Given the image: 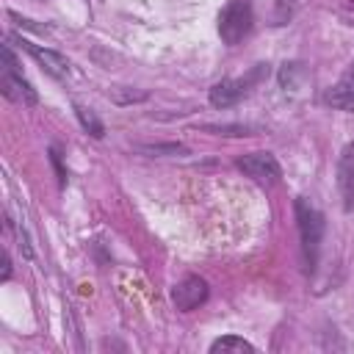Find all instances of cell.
I'll use <instances>...</instances> for the list:
<instances>
[{"label":"cell","mask_w":354,"mask_h":354,"mask_svg":"<svg viewBox=\"0 0 354 354\" xmlns=\"http://www.w3.org/2000/svg\"><path fill=\"white\" fill-rule=\"evenodd\" d=\"M296 218H299V232H301V249L307 257V266L313 268L318 260V249H321V238H324V216L307 205L304 199L296 202Z\"/></svg>","instance_id":"obj_1"},{"label":"cell","mask_w":354,"mask_h":354,"mask_svg":"<svg viewBox=\"0 0 354 354\" xmlns=\"http://www.w3.org/2000/svg\"><path fill=\"white\" fill-rule=\"evenodd\" d=\"M252 30V8L243 0L227 3V8L218 14V36L224 44H238Z\"/></svg>","instance_id":"obj_2"},{"label":"cell","mask_w":354,"mask_h":354,"mask_svg":"<svg viewBox=\"0 0 354 354\" xmlns=\"http://www.w3.org/2000/svg\"><path fill=\"white\" fill-rule=\"evenodd\" d=\"M0 88L6 97L17 100V102H36V91L28 86V80L19 75L17 69V61H14V53L11 47L6 44L3 47V75H0Z\"/></svg>","instance_id":"obj_3"},{"label":"cell","mask_w":354,"mask_h":354,"mask_svg":"<svg viewBox=\"0 0 354 354\" xmlns=\"http://www.w3.org/2000/svg\"><path fill=\"white\" fill-rule=\"evenodd\" d=\"M238 169H241L246 177H252V180H257V183H266V185H271V183H277V180L282 177V169H279V163H277V158H274L271 152H252V155H243V158L238 160Z\"/></svg>","instance_id":"obj_4"},{"label":"cell","mask_w":354,"mask_h":354,"mask_svg":"<svg viewBox=\"0 0 354 354\" xmlns=\"http://www.w3.org/2000/svg\"><path fill=\"white\" fill-rule=\"evenodd\" d=\"M260 72H254V75H249V77H230V80H221V83H216L213 88H210V105L213 108H230V105H235L246 91H249V83L257 77Z\"/></svg>","instance_id":"obj_5"},{"label":"cell","mask_w":354,"mask_h":354,"mask_svg":"<svg viewBox=\"0 0 354 354\" xmlns=\"http://www.w3.org/2000/svg\"><path fill=\"white\" fill-rule=\"evenodd\" d=\"M207 299V282L199 277H185L174 290H171V301L177 304V310H194Z\"/></svg>","instance_id":"obj_6"},{"label":"cell","mask_w":354,"mask_h":354,"mask_svg":"<svg viewBox=\"0 0 354 354\" xmlns=\"http://www.w3.org/2000/svg\"><path fill=\"white\" fill-rule=\"evenodd\" d=\"M337 183H340V194H343V205L346 210H354V141L346 144L340 163H337Z\"/></svg>","instance_id":"obj_7"},{"label":"cell","mask_w":354,"mask_h":354,"mask_svg":"<svg viewBox=\"0 0 354 354\" xmlns=\"http://www.w3.org/2000/svg\"><path fill=\"white\" fill-rule=\"evenodd\" d=\"M22 47H25L39 64H44V69H47L50 75H55V77H66V75H69V64H66L64 55H58V53H53V50H47V47H39V44H33V41H25V39H22Z\"/></svg>","instance_id":"obj_8"},{"label":"cell","mask_w":354,"mask_h":354,"mask_svg":"<svg viewBox=\"0 0 354 354\" xmlns=\"http://www.w3.org/2000/svg\"><path fill=\"white\" fill-rule=\"evenodd\" d=\"M324 102L340 111H354V86L348 83H337L324 94Z\"/></svg>","instance_id":"obj_9"},{"label":"cell","mask_w":354,"mask_h":354,"mask_svg":"<svg viewBox=\"0 0 354 354\" xmlns=\"http://www.w3.org/2000/svg\"><path fill=\"white\" fill-rule=\"evenodd\" d=\"M210 351H213V354H216V351H254V346H252L249 340H243V337L227 335V337H218V340H213Z\"/></svg>","instance_id":"obj_10"},{"label":"cell","mask_w":354,"mask_h":354,"mask_svg":"<svg viewBox=\"0 0 354 354\" xmlns=\"http://www.w3.org/2000/svg\"><path fill=\"white\" fill-rule=\"evenodd\" d=\"M75 111H77V119H80V124H83V127H86L91 136H97V138H100V136H102V124H100V119H97V116H94L88 108H80V105H75Z\"/></svg>","instance_id":"obj_11"},{"label":"cell","mask_w":354,"mask_h":354,"mask_svg":"<svg viewBox=\"0 0 354 354\" xmlns=\"http://www.w3.org/2000/svg\"><path fill=\"white\" fill-rule=\"evenodd\" d=\"M293 8H296V0H277V3H274V22H277V25H285V22L290 19Z\"/></svg>","instance_id":"obj_12"}]
</instances>
